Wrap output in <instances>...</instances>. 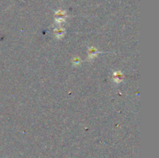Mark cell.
Masks as SVG:
<instances>
[{
	"label": "cell",
	"mask_w": 159,
	"mask_h": 158,
	"mask_svg": "<svg viewBox=\"0 0 159 158\" xmlns=\"http://www.w3.org/2000/svg\"><path fill=\"white\" fill-rule=\"evenodd\" d=\"M64 21H65V20H64L62 17H59V18L56 19V20H55L56 23H57V24H59V23H62V22H64Z\"/></svg>",
	"instance_id": "cell-1"
}]
</instances>
